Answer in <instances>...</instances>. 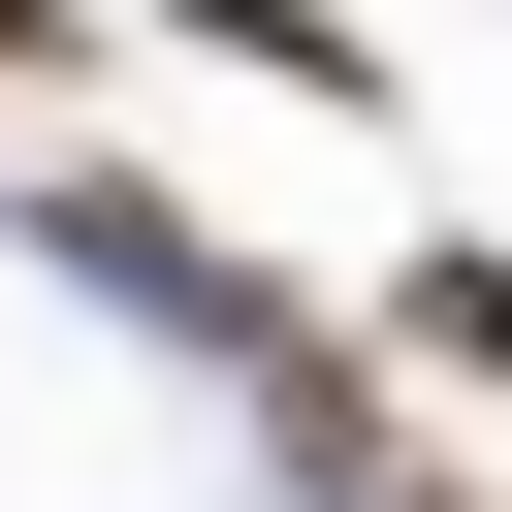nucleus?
Masks as SVG:
<instances>
[{
    "mask_svg": "<svg viewBox=\"0 0 512 512\" xmlns=\"http://www.w3.org/2000/svg\"><path fill=\"white\" fill-rule=\"evenodd\" d=\"M32 224H64V288H96V320H192V352H288V320H256V256H192L160 192H32Z\"/></svg>",
    "mask_w": 512,
    "mask_h": 512,
    "instance_id": "obj_1",
    "label": "nucleus"
},
{
    "mask_svg": "<svg viewBox=\"0 0 512 512\" xmlns=\"http://www.w3.org/2000/svg\"><path fill=\"white\" fill-rule=\"evenodd\" d=\"M192 32H224V64H288V96H384V64H352V0H192Z\"/></svg>",
    "mask_w": 512,
    "mask_h": 512,
    "instance_id": "obj_2",
    "label": "nucleus"
},
{
    "mask_svg": "<svg viewBox=\"0 0 512 512\" xmlns=\"http://www.w3.org/2000/svg\"><path fill=\"white\" fill-rule=\"evenodd\" d=\"M416 352H448V384H512V256H416Z\"/></svg>",
    "mask_w": 512,
    "mask_h": 512,
    "instance_id": "obj_3",
    "label": "nucleus"
},
{
    "mask_svg": "<svg viewBox=\"0 0 512 512\" xmlns=\"http://www.w3.org/2000/svg\"><path fill=\"white\" fill-rule=\"evenodd\" d=\"M32 32H64V0H0V64H32Z\"/></svg>",
    "mask_w": 512,
    "mask_h": 512,
    "instance_id": "obj_4",
    "label": "nucleus"
},
{
    "mask_svg": "<svg viewBox=\"0 0 512 512\" xmlns=\"http://www.w3.org/2000/svg\"><path fill=\"white\" fill-rule=\"evenodd\" d=\"M352 512H448V480H352Z\"/></svg>",
    "mask_w": 512,
    "mask_h": 512,
    "instance_id": "obj_5",
    "label": "nucleus"
}]
</instances>
